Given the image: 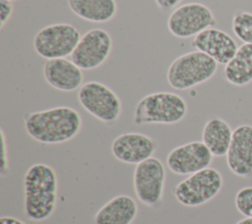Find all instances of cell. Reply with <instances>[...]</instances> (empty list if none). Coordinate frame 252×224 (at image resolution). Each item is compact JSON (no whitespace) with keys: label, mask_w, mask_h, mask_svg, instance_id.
<instances>
[{"label":"cell","mask_w":252,"mask_h":224,"mask_svg":"<svg viewBox=\"0 0 252 224\" xmlns=\"http://www.w3.org/2000/svg\"><path fill=\"white\" fill-rule=\"evenodd\" d=\"M28 135L46 144L62 143L74 139L82 127V118L77 110L68 106L28 113L24 118Z\"/></svg>","instance_id":"1"},{"label":"cell","mask_w":252,"mask_h":224,"mask_svg":"<svg viewBox=\"0 0 252 224\" xmlns=\"http://www.w3.org/2000/svg\"><path fill=\"white\" fill-rule=\"evenodd\" d=\"M24 211L32 221L48 219L56 208L58 180L54 169L44 163H35L24 176Z\"/></svg>","instance_id":"2"},{"label":"cell","mask_w":252,"mask_h":224,"mask_svg":"<svg viewBox=\"0 0 252 224\" xmlns=\"http://www.w3.org/2000/svg\"><path fill=\"white\" fill-rule=\"evenodd\" d=\"M187 103L180 95L159 91L144 96L134 110V124H176L184 119Z\"/></svg>","instance_id":"3"},{"label":"cell","mask_w":252,"mask_h":224,"mask_svg":"<svg viewBox=\"0 0 252 224\" xmlns=\"http://www.w3.org/2000/svg\"><path fill=\"white\" fill-rule=\"evenodd\" d=\"M217 69L212 57L196 50L177 57L168 67L166 79L171 87L184 90L210 80Z\"/></svg>","instance_id":"4"},{"label":"cell","mask_w":252,"mask_h":224,"mask_svg":"<svg viewBox=\"0 0 252 224\" xmlns=\"http://www.w3.org/2000/svg\"><path fill=\"white\" fill-rule=\"evenodd\" d=\"M223 184L220 172L208 167L189 175L173 188V196L179 203L189 207L200 206L214 198Z\"/></svg>","instance_id":"5"},{"label":"cell","mask_w":252,"mask_h":224,"mask_svg":"<svg viewBox=\"0 0 252 224\" xmlns=\"http://www.w3.org/2000/svg\"><path fill=\"white\" fill-rule=\"evenodd\" d=\"M80 39L76 27L58 23L40 29L33 38V47L39 56L47 60L64 58L73 53Z\"/></svg>","instance_id":"6"},{"label":"cell","mask_w":252,"mask_h":224,"mask_svg":"<svg viewBox=\"0 0 252 224\" xmlns=\"http://www.w3.org/2000/svg\"><path fill=\"white\" fill-rule=\"evenodd\" d=\"M78 100L91 115L103 123H113L121 114V101L107 85L99 82L84 84L78 92Z\"/></svg>","instance_id":"7"},{"label":"cell","mask_w":252,"mask_h":224,"mask_svg":"<svg viewBox=\"0 0 252 224\" xmlns=\"http://www.w3.org/2000/svg\"><path fill=\"white\" fill-rule=\"evenodd\" d=\"M165 176L164 165L157 157L152 156L137 164L133 174V187L142 203L155 206L161 200Z\"/></svg>","instance_id":"8"},{"label":"cell","mask_w":252,"mask_h":224,"mask_svg":"<svg viewBox=\"0 0 252 224\" xmlns=\"http://www.w3.org/2000/svg\"><path fill=\"white\" fill-rule=\"evenodd\" d=\"M215 25L216 19L210 8L196 2L177 7L167 20L169 31L179 38L195 36Z\"/></svg>","instance_id":"9"},{"label":"cell","mask_w":252,"mask_h":224,"mask_svg":"<svg viewBox=\"0 0 252 224\" xmlns=\"http://www.w3.org/2000/svg\"><path fill=\"white\" fill-rule=\"evenodd\" d=\"M112 47L109 33L102 28H93L80 39L71 54V61L82 70L99 67L108 58Z\"/></svg>","instance_id":"10"},{"label":"cell","mask_w":252,"mask_h":224,"mask_svg":"<svg viewBox=\"0 0 252 224\" xmlns=\"http://www.w3.org/2000/svg\"><path fill=\"white\" fill-rule=\"evenodd\" d=\"M213 156L203 141H190L173 148L167 155L166 165L174 174L191 175L208 168Z\"/></svg>","instance_id":"11"},{"label":"cell","mask_w":252,"mask_h":224,"mask_svg":"<svg viewBox=\"0 0 252 224\" xmlns=\"http://www.w3.org/2000/svg\"><path fill=\"white\" fill-rule=\"evenodd\" d=\"M228 169L241 178L252 177V126L243 124L232 132L230 145L226 152Z\"/></svg>","instance_id":"12"},{"label":"cell","mask_w":252,"mask_h":224,"mask_svg":"<svg viewBox=\"0 0 252 224\" xmlns=\"http://www.w3.org/2000/svg\"><path fill=\"white\" fill-rule=\"evenodd\" d=\"M156 141L141 133H124L116 137L111 144V152L116 159L128 164H139L153 156Z\"/></svg>","instance_id":"13"},{"label":"cell","mask_w":252,"mask_h":224,"mask_svg":"<svg viewBox=\"0 0 252 224\" xmlns=\"http://www.w3.org/2000/svg\"><path fill=\"white\" fill-rule=\"evenodd\" d=\"M192 45L222 65H226L238 49L235 40L228 33L215 28H209L195 35Z\"/></svg>","instance_id":"14"},{"label":"cell","mask_w":252,"mask_h":224,"mask_svg":"<svg viewBox=\"0 0 252 224\" xmlns=\"http://www.w3.org/2000/svg\"><path fill=\"white\" fill-rule=\"evenodd\" d=\"M43 76L52 87L62 91L78 89L84 80L82 69L65 58L47 60L43 66Z\"/></svg>","instance_id":"15"},{"label":"cell","mask_w":252,"mask_h":224,"mask_svg":"<svg viewBox=\"0 0 252 224\" xmlns=\"http://www.w3.org/2000/svg\"><path fill=\"white\" fill-rule=\"evenodd\" d=\"M138 213L135 199L119 195L102 205L94 215V224H131Z\"/></svg>","instance_id":"16"},{"label":"cell","mask_w":252,"mask_h":224,"mask_svg":"<svg viewBox=\"0 0 252 224\" xmlns=\"http://www.w3.org/2000/svg\"><path fill=\"white\" fill-rule=\"evenodd\" d=\"M232 130L227 122L219 117L207 121L202 132V141L214 156L226 155L232 139Z\"/></svg>","instance_id":"17"},{"label":"cell","mask_w":252,"mask_h":224,"mask_svg":"<svg viewBox=\"0 0 252 224\" xmlns=\"http://www.w3.org/2000/svg\"><path fill=\"white\" fill-rule=\"evenodd\" d=\"M68 5L75 15L93 23L108 22L117 12L115 0H68Z\"/></svg>","instance_id":"18"},{"label":"cell","mask_w":252,"mask_h":224,"mask_svg":"<svg viewBox=\"0 0 252 224\" xmlns=\"http://www.w3.org/2000/svg\"><path fill=\"white\" fill-rule=\"evenodd\" d=\"M225 80L236 86H243L252 81V44L240 45L233 58L224 67Z\"/></svg>","instance_id":"19"},{"label":"cell","mask_w":252,"mask_h":224,"mask_svg":"<svg viewBox=\"0 0 252 224\" xmlns=\"http://www.w3.org/2000/svg\"><path fill=\"white\" fill-rule=\"evenodd\" d=\"M232 30L235 36L244 43L252 44V13L237 12L232 18Z\"/></svg>","instance_id":"20"},{"label":"cell","mask_w":252,"mask_h":224,"mask_svg":"<svg viewBox=\"0 0 252 224\" xmlns=\"http://www.w3.org/2000/svg\"><path fill=\"white\" fill-rule=\"evenodd\" d=\"M234 202L239 213L245 217H252V187H243L238 190Z\"/></svg>","instance_id":"21"},{"label":"cell","mask_w":252,"mask_h":224,"mask_svg":"<svg viewBox=\"0 0 252 224\" xmlns=\"http://www.w3.org/2000/svg\"><path fill=\"white\" fill-rule=\"evenodd\" d=\"M9 173V157H8V145L4 131L1 129V165L0 175L5 177Z\"/></svg>","instance_id":"22"},{"label":"cell","mask_w":252,"mask_h":224,"mask_svg":"<svg viewBox=\"0 0 252 224\" xmlns=\"http://www.w3.org/2000/svg\"><path fill=\"white\" fill-rule=\"evenodd\" d=\"M14 11V7L9 0H0V28H3L5 24L10 20Z\"/></svg>","instance_id":"23"},{"label":"cell","mask_w":252,"mask_h":224,"mask_svg":"<svg viewBox=\"0 0 252 224\" xmlns=\"http://www.w3.org/2000/svg\"><path fill=\"white\" fill-rule=\"evenodd\" d=\"M160 9H170L179 4L182 0H155Z\"/></svg>","instance_id":"24"},{"label":"cell","mask_w":252,"mask_h":224,"mask_svg":"<svg viewBox=\"0 0 252 224\" xmlns=\"http://www.w3.org/2000/svg\"><path fill=\"white\" fill-rule=\"evenodd\" d=\"M0 224H27V223L17 217L4 215L0 218Z\"/></svg>","instance_id":"25"},{"label":"cell","mask_w":252,"mask_h":224,"mask_svg":"<svg viewBox=\"0 0 252 224\" xmlns=\"http://www.w3.org/2000/svg\"><path fill=\"white\" fill-rule=\"evenodd\" d=\"M235 224H252V217H245L243 219H240Z\"/></svg>","instance_id":"26"},{"label":"cell","mask_w":252,"mask_h":224,"mask_svg":"<svg viewBox=\"0 0 252 224\" xmlns=\"http://www.w3.org/2000/svg\"><path fill=\"white\" fill-rule=\"evenodd\" d=\"M9 1H11V2H12V1H15V0H9Z\"/></svg>","instance_id":"27"}]
</instances>
